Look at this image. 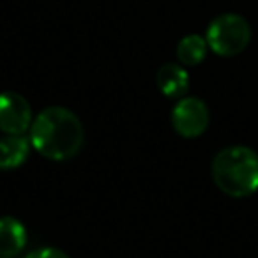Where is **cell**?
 <instances>
[{
  "label": "cell",
  "instance_id": "cell-1",
  "mask_svg": "<svg viewBox=\"0 0 258 258\" xmlns=\"http://www.w3.org/2000/svg\"><path fill=\"white\" fill-rule=\"evenodd\" d=\"M30 145L50 161L73 159L83 147V124L75 111L64 106H48L32 120Z\"/></svg>",
  "mask_w": 258,
  "mask_h": 258
},
{
  "label": "cell",
  "instance_id": "cell-2",
  "mask_svg": "<svg viewBox=\"0 0 258 258\" xmlns=\"http://www.w3.org/2000/svg\"><path fill=\"white\" fill-rule=\"evenodd\" d=\"M212 179L225 195L244 198L258 191V154L246 145H232L216 154Z\"/></svg>",
  "mask_w": 258,
  "mask_h": 258
},
{
  "label": "cell",
  "instance_id": "cell-3",
  "mask_svg": "<svg viewBox=\"0 0 258 258\" xmlns=\"http://www.w3.org/2000/svg\"><path fill=\"white\" fill-rule=\"evenodd\" d=\"M209 50L219 57H235L242 53L251 41V27L240 15L225 13L209 23L207 34Z\"/></svg>",
  "mask_w": 258,
  "mask_h": 258
},
{
  "label": "cell",
  "instance_id": "cell-4",
  "mask_svg": "<svg viewBox=\"0 0 258 258\" xmlns=\"http://www.w3.org/2000/svg\"><path fill=\"white\" fill-rule=\"evenodd\" d=\"M211 113L198 97H180L172 110V125L182 138H198L207 131Z\"/></svg>",
  "mask_w": 258,
  "mask_h": 258
},
{
  "label": "cell",
  "instance_id": "cell-5",
  "mask_svg": "<svg viewBox=\"0 0 258 258\" xmlns=\"http://www.w3.org/2000/svg\"><path fill=\"white\" fill-rule=\"evenodd\" d=\"M30 104L18 92L0 94V131L6 135H23L32 125Z\"/></svg>",
  "mask_w": 258,
  "mask_h": 258
},
{
  "label": "cell",
  "instance_id": "cell-6",
  "mask_svg": "<svg viewBox=\"0 0 258 258\" xmlns=\"http://www.w3.org/2000/svg\"><path fill=\"white\" fill-rule=\"evenodd\" d=\"M158 89L161 90L163 96L172 97V99H180L186 96L189 90V75L182 68V64H163L156 76Z\"/></svg>",
  "mask_w": 258,
  "mask_h": 258
},
{
  "label": "cell",
  "instance_id": "cell-7",
  "mask_svg": "<svg viewBox=\"0 0 258 258\" xmlns=\"http://www.w3.org/2000/svg\"><path fill=\"white\" fill-rule=\"evenodd\" d=\"M27 228L11 216L0 218V256L15 258L27 246Z\"/></svg>",
  "mask_w": 258,
  "mask_h": 258
},
{
  "label": "cell",
  "instance_id": "cell-8",
  "mask_svg": "<svg viewBox=\"0 0 258 258\" xmlns=\"http://www.w3.org/2000/svg\"><path fill=\"white\" fill-rule=\"evenodd\" d=\"M30 140L23 135H6L0 138V170H15L30 156Z\"/></svg>",
  "mask_w": 258,
  "mask_h": 258
},
{
  "label": "cell",
  "instance_id": "cell-9",
  "mask_svg": "<svg viewBox=\"0 0 258 258\" xmlns=\"http://www.w3.org/2000/svg\"><path fill=\"white\" fill-rule=\"evenodd\" d=\"M209 51L207 39L198 34L182 37L177 44V58L182 66H198L205 60Z\"/></svg>",
  "mask_w": 258,
  "mask_h": 258
},
{
  "label": "cell",
  "instance_id": "cell-10",
  "mask_svg": "<svg viewBox=\"0 0 258 258\" xmlns=\"http://www.w3.org/2000/svg\"><path fill=\"white\" fill-rule=\"evenodd\" d=\"M25 258H69L58 247H39V249H34L27 254Z\"/></svg>",
  "mask_w": 258,
  "mask_h": 258
}]
</instances>
